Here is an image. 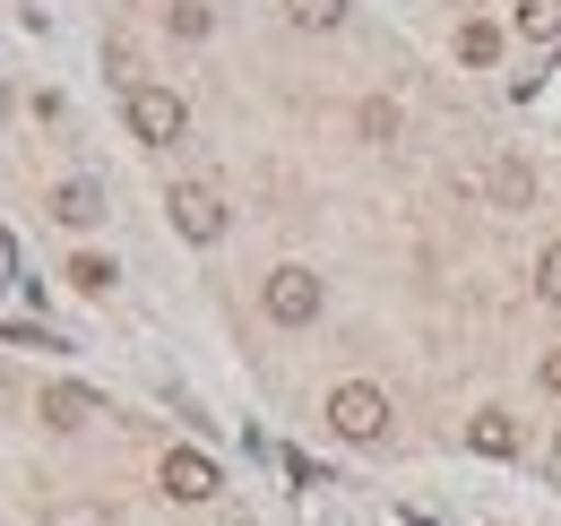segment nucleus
I'll return each mask as SVG.
<instances>
[{
  "instance_id": "nucleus-1",
  "label": "nucleus",
  "mask_w": 561,
  "mask_h": 526,
  "mask_svg": "<svg viewBox=\"0 0 561 526\" xmlns=\"http://www.w3.org/2000/svg\"><path fill=\"white\" fill-rule=\"evenodd\" d=\"M329 432L337 441H380L389 432V397L371 389V380H346V389L329 397Z\"/></svg>"
},
{
  "instance_id": "nucleus-2",
  "label": "nucleus",
  "mask_w": 561,
  "mask_h": 526,
  "mask_svg": "<svg viewBox=\"0 0 561 526\" xmlns=\"http://www.w3.org/2000/svg\"><path fill=\"white\" fill-rule=\"evenodd\" d=\"M260 302H268L277 329H311V320H320V276H311V267H277V276L260 285Z\"/></svg>"
},
{
  "instance_id": "nucleus-3",
  "label": "nucleus",
  "mask_w": 561,
  "mask_h": 526,
  "mask_svg": "<svg viewBox=\"0 0 561 526\" xmlns=\"http://www.w3.org/2000/svg\"><path fill=\"white\" fill-rule=\"evenodd\" d=\"M182 130H191V113H182V95H173V87H130V138L173 147Z\"/></svg>"
},
{
  "instance_id": "nucleus-4",
  "label": "nucleus",
  "mask_w": 561,
  "mask_h": 526,
  "mask_svg": "<svg viewBox=\"0 0 561 526\" xmlns=\"http://www.w3.org/2000/svg\"><path fill=\"white\" fill-rule=\"evenodd\" d=\"M156 483H164V501H216V492H225V474H216L208 449H164Z\"/></svg>"
},
{
  "instance_id": "nucleus-5",
  "label": "nucleus",
  "mask_w": 561,
  "mask_h": 526,
  "mask_svg": "<svg viewBox=\"0 0 561 526\" xmlns=\"http://www.w3.org/2000/svg\"><path fill=\"white\" fill-rule=\"evenodd\" d=\"M164 207H173L182 242H216V233H225V198H216V191H199V182H182V191L164 198Z\"/></svg>"
},
{
  "instance_id": "nucleus-6",
  "label": "nucleus",
  "mask_w": 561,
  "mask_h": 526,
  "mask_svg": "<svg viewBox=\"0 0 561 526\" xmlns=\"http://www.w3.org/2000/svg\"><path fill=\"white\" fill-rule=\"evenodd\" d=\"M467 449H484V458H518V423H510L501 405H484V414L467 423Z\"/></svg>"
},
{
  "instance_id": "nucleus-7",
  "label": "nucleus",
  "mask_w": 561,
  "mask_h": 526,
  "mask_svg": "<svg viewBox=\"0 0 561 526\" xmlns=\"http://www.w3.org/2000/svg\"><path fill=\"white\" fill-rule=\"evenodd\" d=\"M53 216H61V225H95V216H104V182H61V191H53Z\"/></svg>"
},
{
  "instance_id": "nucleus-8",
  "label": "nucleus",
  "mask_w": 561,
  "mask_h": 526,
  "mask_svg": "<svg viewBox=\"0 0 561 526\" xmlns=\"http://www.w3.org/2000/svg\"><path fill=\"white\" fill-rule=\"evenodd\" d=\"M87 414H104V405H95V389H44V423H61V432H78Z\"/></svg>"
},
{
  "instance_id": "nucleus-9",
  "label": "nucleus",
  "mask_w": 561,
  "mask_h": 526,
  "mask_svg": "<svg viewBox=\"0 0 561 526\" xmlns=\"http://www.w3.org/2000/svg\"><path fill=\"white\" fill-rule=\"evenodd\" d=\"M518 35L527 44H561V0H518Z\"/></svg>"
},
{
  "instance_id": "nucleus-10",
  "label": "nucleus",
  "mask_w": 561,
  "mask_h": 526,
  "mask_svg": "<svg viewBox=\"0 0 561 526\" xmlns=\"http://www.w3.org/2000/svg\"><path fill=\"white\" fill-rule=\"evenodd\" d=\"M458 61H467V69L501 61V26H484V18H467V26H458Z\"/></svg>"
},
{
  "instance_id": "nucleus-11",
  "label": "nucleus",
  "mask_w": 561,
  "mask_h": 526,
  "mask_svg": "<svg viewBox=\"0 0 561 526\" xmlns=\"http://www.w3.org/2000/svg\"><path fill=\"white\" fill-rule=\"evenodd\" d=\"M285 18L320 35V26H337V18H346V0H285Z\"/></svg>"
},
{
  "instance_id": "nucleus-12",
  "label": "nucleus",
  "mask_w": 561,
  "mask_h": 526,
  "mask_svg": "<svg viewBox=\"0 0 561 526\" xmlns=\"http://www.w3.org/2000/svg\"><path fill=\"white\" fill-rule=\"evenodd\" d=\"M70 285H78V294H104V285H113V260H95V251H78V260H70Z\"/></svg>"
},
{
  "instance_id": "nucleus-13",
  "label": "nucleus",
  "mask_w": 561,
  "mask_h": 526,
  "mask_svg": "<svg viewBox=\"0 0 561 526\" xmlns=\"http://www.w3.org/2000/svg\"><path fill=\"white\" fill-rule=\"evenodd\" d=\"M536 294H545V302H553V311H561V242H553V251H545V260H536Z\"/></svg>"
},
{
  "instance_id": "nucleus-14",
  "label": "nucleus",
  "mask_w": 561,
  "mask_h": 526,
  "mask_svg": "<svg viewBox=\"0 0 561 526\" xmlns=\"http://www.w3.org/2000/svg\"><path fill=\"white\" fill-rule=\"evenodd\" d=\"M173 35H208V9L199 0H173Z\"/></svg>"
},
{
  "instance_id": "nucleus-15",
  "label": "nucleus",
  "mask_w": 561,
  "mask_h": 526,
  "mask_svg": "<svg viewBox=\"0 0 561 526\" xmlns=\"http://www.w3.org/2000/svg\"><path fill=\"white\" fill-rule=\"evenodd\" d=\"M398 130V104H363V138H389Z\"/></svg>"
},
{
  "instance_id": "nucleus-16",
  "label": "nucleus",
  "mask_w": 561,
  "mask_h": 526,
  "mask_svg": "<svg viewBox=\"0 0 561 526\" xmlns=\"http://www.w3.org/2000/svg\"><path fill=\"white\" fill-rule=\"evenodd\" d=\"M492 191H501V198H527L536 182H527V164H501V173H492Z\"/></svg>"
},
{
  "instance_id": "nucleus-17",
  "label": "nucleus",
  "mask_w": 561,
  "mask_h": 526,
  "mask_svg": "<svg viewBox=\"0 0 561 526\" xmlns=\"http://www.w3.org/2000/svg\"><path fill=\"white\" fill-rule=\"evenodd\" d=\"M545 389H553V397H561V354H545Z\"/></svg>"
},
{
  "instance_id": "nucleus-18",
  "label": "nucleus",
  "mask_w": 561,
  "mask_h": 526,
  "mask_svg": "<svg viewBox=\"0 0 561 526\" xmlns=\"http://www.w3.org/2000/svg\"><path fill=\"white\" fill-rule=\"evenodd\" d=\"M553 449H561V441H553Z\"/></svg>"
}]
</instances>
